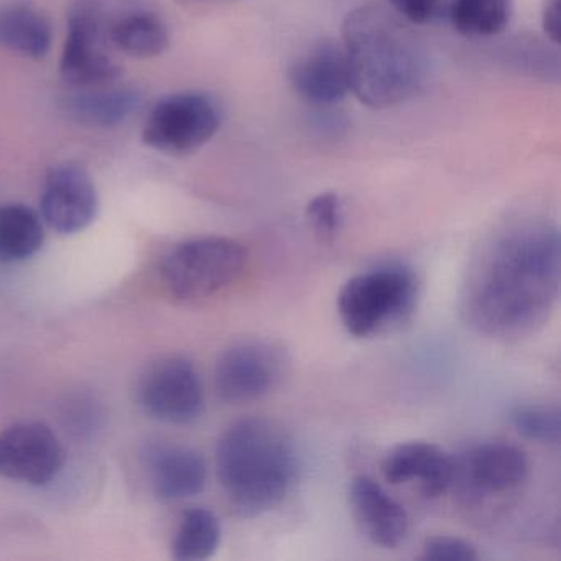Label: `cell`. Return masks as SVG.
I'll return each mask as SVG.
<instances>
[{"instance_id": "obj_1", "label": "cell", "mask_w": 561, "mask_h": 561, "mask_svg": "<svg viewBox=\"0 0 561 561\" xmlns=\"http://www.w3.org/2000/svg\"><path fill=\"white\" fill-rule=\"evenodd\" d=\"M561 239L540 219L499 231L472 261L461 295L466 323L492 340H518L540 330L560 297Z\"/></svg>"}, {"instance_id": "obj_2", "label": "cell", "mask_w": 561, "mask_h": 561, "mask_svg": "<svg viewBox=\"0 0 561 561\" xmlns=\"http://www.w3.org/2000/svg\"><path fill=\"white\" fill-rule=\"evenodd\" d=\"M341 45L350 67L351 91L366 106H396L422 88L426 73L422 44L387 9L360 5L350 12Z\"/></svg>"}, {"instance_id": "obj_3", "label": "cell", "mask_w": 561, "mask_h": 561, "mask_svg": "<svg viewBox=\"0 0 561 561\" xmlns=\"http://www.w3.org/2000/svg\"><path fill=\"white\" fill-rule=\"evenodd\" d=\"M216 471L231 507L257 517L277 507L297 481L294 439L274 420H238L216 446Z\"/></svg>"}, {"instance_id": "obj_4", "label": "cell", "mask_w": 561, "mask_h": 561, "mask_svg": "<svg viewBox=\"0 0 561 561\" xmlns=\"http://www.w3.org/2000/svg\"><path fill=\"white\" fill-rule=\"evenodd\" d=\"M419 280L405 265H380L354 275L337 295V313L347 333L369 337L402 323L415 310Z\"/></svg>"}, {"instance_id": "obj_5", "label": "cell", "mask_w": 561, "mask_h": 561, "mask_svg": "<svg viewBox=\"0 0 561 561\" xmlns=\"http://www.w3.org/2000/svg\"><path fill=\"white\" fill-rule=\"evenodd\" d=\"M248 264V252L234 239L206 236L175 245L160 264V277L176 300L213 297L234 284Z\"/></svg>"}, {"instance_id": "obj_6", "label": "cell", "mask_w": 561, "mask_h": 561, "mask_svg": "<svg viewBox=\"0 0 561 561\" xmlns=\"http://www.w3.org/2000/svg\"><path fill=\"white\" fill-rule=\"evenodd\" d=\"M221 127V110L209 94L188 91L163 98L144 126L146 146L165 156L183 157L208 144Z\"/></svg>"}, {"instance_id": "obj_7", "label": "cell", "mask_w": 561, "mask_h": 561, "mask_svg": "<svg viewBox=\"0 0 561 561\" xmlns=\"http://www.w3.org/2000/svg\"><path fill=\"white\" fill-rule=\"evenodd\" d=\"M110 24L98 0H77L68 12V34L60 71L77 88L111 84L123 78V67L107 54ZM111 44V42H110Z\"/></svg>"}, {"instance_id": "obj_8", "label": "cell", "mask_w": 561, "mask_h": 561, "mask_svg": "<svg viewBox=\"0 0 561 561\" xmlns=\"http://www.w3.org/2000/svg\"><path fill=\"white\" fill-rule=\"evenodd\" d=\"M140 409L170 425H190L205 410V390L195 364L183 356L150 364L137 383Z\"/></svg>"}, {"instance_id": "obj_9", "label": "cell", "mask_w": 561, "mask_h": 561, "mask_svg": "<svg viewBox=\"0 0 561 561\" xmlns=\"http://www.w3.org/2000/svg\"><path fill=\"white\" fill-rule=\"evenodd\" d=\"M287 364L277 344L261 340L234 344L216 363V396L228 405L261 400L280 386Z\"/></svg>"}, {"instance_id": "obj_10", "label": "cell", "mask_w": 561, "mask_h": 561, "mask_svg": "<svg viewBox=\"0 0 561 561\" xmlns=\"http://www.w3.org/2000/svg\"><path fill=\"white\" fill-rule=\"evenodd\" d=\"M64 466V445L47 423L19 422L0 432V478L41 488Z\"/></svg>"}, {"instance_id": "obj_11", "label": "cell", "mask_w": 561, "mask_h": 561, "mask_svg": "<svg viewBox=\"0 0 561 561\" xmlns=\"http://www.w3.org/2000/svg\"><path fill=\"white\" fill-rule=\"evenodd\" d=\"M42 218L58 234H77L96 219L100 209L96 186L80 163L55 165L42 192Z\"/></svg>"}, {"instance_id": "obj_12", "label": "cell", "mask_w": 561, "mask_h": 561, "mask_svg": "<svg viewBox=\"0 0 561 561\" xmlns=\"http://www.w3.org/2000/svg\"><path fill=\"white\" fill-rule=\"evenodd\" d=\"M528 459L517 446L505 442L479 443L455 458V481L476 497L505 494L520 488L528 476Z\"/></svg>"}, {"instance_id": "obj_13", "label": "cell", "mask_w": 561, "mask_h": 561, "mask_svg": "<svg viewBox=\"0 0 561 561\" xmlns=\"http://www.w3.org/2000/svg\"><path fill=\"white\" fill-rule=\"evenodd\" d=\"M288 77L295 93L314 106H333L351 91L350 67L343 45L330 38L314 42L298 55Z\"/></svg>"}, {"instance_id": "obj_14", "label": "cell", "mask_w": 561, "mask_h": 561, "mask_svg": "<svg viewBox=\"0 0 561 561\" xmlns=\"http://www.w3.org/2000/svg\"><path fill=\"white\" fill-rule=\"evenodd\" d=\"M382 474L392 485L419 482L426 499H438L453 488L455 458L435 443H400L383 458Z\"/></svg>"}, {"instance_id": "obj_15", "label": "cell", "mask_w": 561, "mask_h": 561, "mask_svg": "<svg viewBox=\"0 0 561 561\" xmlns=\"http://www.w3.org/2000/svg\"><path fill=\"white\" fill-rule=\"evenodd\" d=\"M350 504L357 525L374 545L390 550L405 541L409 535V515L376 479L366 474L353 478L350 484Z\"/></svg>"}, {"instance_id": "obj_16", "label": "cell", "mask_w": 561, "mask_h": 561, "mask_svg": "<svg viewBox=\"0 0 561 561\" xmlns=\"http://www.w3.org/2000/svg\"><path fill=\"white\" fill-rule=\"evenodd\" d=\"M146 466L153 494L165 502L195 497L205 489L208 468L205 458L183 445H153L146 451Z\"/></svg>"}, {"instance_id": "obj_17", "label": "cell", "mask_w": 561, "mask_h": 561, "mask_svg": "<svg viewBox=\"0 0 561 561\" xmlns=\"http://www.w3.org/2000/svg\"><path fill=\"white\" fill-rule=\"evenodd\" d=\"M139 104L140 94L136 90L111 83L70 94L64 101V110L83 126L110 129L126 123L139 110Z\"/></svg>"}, {"instance_id": "obj_18", "label": "cell", "mask_w": 561, "mask_h": 561, "mask_svg": "<svg viewBox=\"0 0 561 561\" xmlns=\"http://www.w3.org/2000/svg\"><path fill=\"white\" fill-rule=\"evenodd\" d=\"M54 31L44 12L28 2H12L0 9V45L22 55L41 60L50 51Z\"/></svg>"}, {"instance_id": "obj_19", "label": "cell", "mask_w": 561, "mask_h": 561, "mask_svg": "<svg viewBox=\"0 0 561 561\" xmlns=\"http://www.w3.org/2000/svg\"><path fill=\"white\" fill-rule=\"evenodd\" d=\"M110 42L127 57L156 58L169 48V27L153 12L134 9L111 22Z\"/></svg>"}, {"instance_id": "obj_20", "label": "cell", "mask_w": 561, "mask_h": 561, "mask_svg": "<svg viewBox=\"0 0 561 561\" xmlns=\"http://www.w3.org/2000/svg\"><path fill=\"white\" fill-rule=\"evenodd\" d=\"M45 242L41 215L25 205L0 206V262L34 257Z\"/></svg>"}, {"instance_id": "obj_21", "label": "cell", "mask_w": 561, "mask_h": 561, "mask_svg": "<svg viewBox=\"0 0 561 561\" xmlns=\"http://www.w3.org/2000/svg\"><path fill=\"white\" fill-rule=\"evenodd\" d=\"M221 543V524L215 512L205 507L190 508L183 514L172 543L179 561H203L211 558Z\"/></svg>"}, {"instance_id": "obj_22", "label": "cell", "mask_w": 561, "mask_h": 561, "mask_svg": "<svg viewBox=\"0 0 561 561\" xmlns=\"http://www.w3.org/2000/svg\"><path fill=\"white\" fill-rule=\"evenodd\" d=\"M512 0H451L449 22L466 38L494 37L505 31Z\"/></svg>"}, {"instance_id": "obj_23", "label": "cell", "mask_w": 561, "mask_h": 561, "mask_svg": "<svg viewBox=\"0 0 561 561\" xmlns=\"http://www.w3.org/2000/svg\"><path fill=\"white\" fill-rule=\"evenodd\" d=\"M511 422L515 432L530 442L560 445L561 412L557 405L525 403L515 407L511 413Z\"/></svg>"}, {"instance_id": "obj_24", "label": "cell", "mask_w": 561, "mask_h": 561, "mask_svg": "<svg viewBox=\"0 0 561 561\" xmlns=\"http://www.w3.org/2000/svg\"><path fill=\"white\" fill-rule=\"evenodd\" d=\"M307 219L320 241L331 242L343 225V205L336 193H321L307 206Z\"/></svg>"}, {"instance_id": "obj_25", "label": "cell", "mask_w": 561, "mask_h": 561, "mask_svg": "<svg viewBox=\"0 0 561 561\" xmlns=\"http://www.w3.org/2000/svg\"><path fill=\"white\" fill-rule=\"evenodd\" d=\"M422 560L425 561H476L478 550L468 540L449 535H436L423 543Z\"/></svg>"}, {"instance_id": "obj_26", "label": "cell", "mask_w": 561, "mask_h": 561, "mask_svg": "<svg viewBox=\"0 0 561 561\" xmlns=\"http://www.w3.org/2000/svg\"><path fill=\"white\" fill-rule=\"evenodd\" d=\"M389 4L410 24L423 25L436 18L442 0H389Z\"/></svg>"}, {"instance_id": "obj_27", "label": "cell", "mask_w": 561, "mask_h": 561, "mask_svg": "<svg viewBox=\"0 0 561 561\" xmlns=\"http://www.w3.org/2000/svg\"><path fill=\"white\" fill-rule=\"evenodd\" d=\"M541 25L545 34L553 44H560L561 34V0H547L545 2L543 14H541Z\"/></svg>"}]
</instances>
